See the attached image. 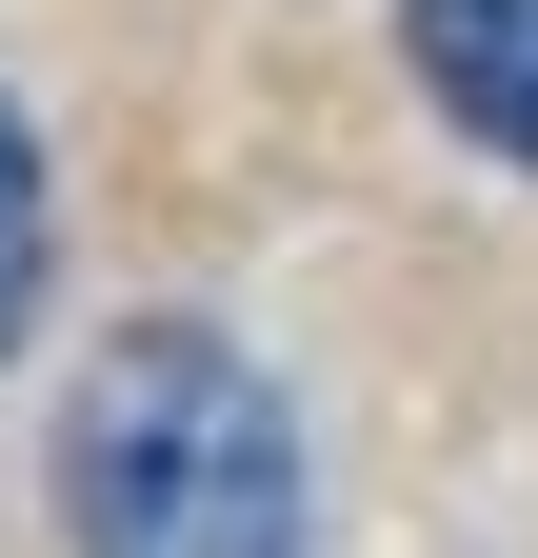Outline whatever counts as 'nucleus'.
<instances>
[{
	"mask_svg": "<svg viewBox=\"0 0 538 558\" xmlns=\"http://www.w3.org/2000/svg\"><path fill=\"white\" fill-rule=\"evenodd\" d=\"M299 399L220 319H120L60 399V538L81 558H299Z\"/></svg>",
	"mask_w": 538,
	"mask_h": 558,
	"instance_id": "nucleus-1",
	"label": "nucleus"
},
{
	"mask_svg": "<svg viewBox=\"0 0 538 558\" xmlns=\"http://www.w3.org/2000/svg\"><path fill=\"white\" fill-rule=\"evenodd\" d=\"M399 60L479 160H538V0H399Z\"/></svg>",
	"mask_w": 538,
	"mask_h": 558,
	"instance_id": "nucleus-2",
	"label": "nucleus"
},
{
	"mask_svg": "<svg viewBox=\"0 0 538 558\" xmlns=\"http://www.w3.org/2000/svg\"><path fill=\"white\" fill-rule=\"evenodd\" d=\"M40 259H60V199H40V140H21V100H0V360L40 339Z\"/></svg>",
	"mask_w": 538,
	"mask_h": 558,
	"instance_id": "nucleus-3",
	"label": "nucleus"
}]
</instances>
